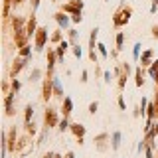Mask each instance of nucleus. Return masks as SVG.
Returning a JSON list of instances; mask_svg holds the SVG:
<instances>
[{
	"instance_id": "obj_1",
	"label": "nucleus",
	"mask_w": 158,
	"mask_h": 158,
	"mask_svg": "<svg viewBox=\"0 0 158 158\" xmlns=\"http://www.w3.org/2000/svg\"><path fill=\"white\" fill-rule=\"evenodd\" d=\"M46 40H48V30H46V28H40L38 32H36V49H38V52H42V49H43Z\"/></svg>"
},
{
	"instance_id": "obj_2",
	"label": "nucleus",
	"mask_w": 158,
	"mask_h": 158,
	"mask_svg": "<svg viewBox=\"0 0 158 158\" xmlns=\"http://www.w3.org/2000/svg\"><path fill=\"white\" fill-rule=\"evenodd\" d=\"M129 20H130V8H127V10L117 12L115 18H113V22H115V26H121V24H127Z\"/></svg>"
},
{
	"instance_id": "obj_3",
	"label": "nucleus",
	"mask_w": 158,
	"mask_h": 158,
	"mask_svg": "<svg viewBox=\"0 0 158 158\" xmlns=\"http://www.w3.org/2000/svg\"><path fill=\"white\" fill-rule=\"evenodd\" d=\"M58 125V113L53 109H48V113H46V127H55Z\"/></svg>"
},
{
	"instance_id": "obj_4",
	"label": "nucleus",
	"mask_w": 158,
	"mask_h": 158,
	"mask_svg": "<svg viewBox=\"0 0 158 158\" xmlns=\"http://www.w3.org/2000/svg\"><path fill=\"white\" fill-rule=\"evenodd\" d=\"M52 93H53V79H46L43 81V99L46 101L52 99Z\"/></svg>"
},
{
	"instance_id": "obj_5",
	"label": "nucleus",
	"mask_w": 158,
	"mask_h": 158,
	"mask_svg": "<svg viewBox=\"0 0 158 158\" xmlns=\"http://www.w3.org/2000/svg\"><path fill=\"white\" fill-rule=\"evenodd\" d=\"M73 111V103L69 97H63V117H69Z\"/></svg>"
},
{
	"instance_id": "obj_6",
	"label": "nucleus",
	"mask_w": 158,
	"mask_h": 158,
	"mask_svg": "<svg viewBox=\"0 0 158 158\" xmlns=\"http://www.w3.org/2000/svg\"><path fill=\"white\" fill-rule=\"evenodd\" d=\"M69 129H71V133L75 134L77 139H83V134H85V127L83 125H71Z\"/></svg>"
},
{
	"instance_id": "obj_7",
	"label": "nucleus",
	"mask_w": 158,
	"mask_h": 158,
	"mask_svg": "<svg viewBox=\"0 0 158 158\" xmlns=\"http://www.w3.org/2000/svg\"><path fill=\"white\" fill-rule=\"evenodd\" d=\"M55 20H58V24L61 26V28H67V26H69V18H67V14H63V12L55 14Z\"/></svg>"
},
{
	"instance_id": "obj_8",
	"label": "nucleus",
	"mask_w": 158,
	"mask_h": 158,
	"mask_svg": "<svg viewBox=\"0 0 158 158\" xmlns=\"http://www.w3.org/2000/svg\"><path fill=\"white\" fill-rule=\"evenodd\" d=\"M30 61V58H24V59H18V61L14 63V67H12V75H16V73L20 71V69H22V67L26 65V63Z\"/></svg>"
},
{
	"instance_id": "obj_9",
	"label": "nucleus",
	"mask_w": 158,
	"mask_h": 158,
	"mask_svg": "<svg viewBox=\"0 0 158 158\" xmlns=\"http://www.w3.org/2000/svg\"><path fill=\"white\" fill-rule=\"evenodd\" d=\"M36 32H38V30H36V18H32V20H30V24H28V32H26V36L32 38V36H36Z\"/></svg>"
},
{
	"instance_id": "obj_10",
	"label": "nucleus",
	"mask_w": 158,
	"mask_h": 158,
	"mask_svg": "<svg viewBox=\"0 0 158 158\" xmlns=\"http://www.w3.org/2000/svg\"><path fill=\"white\" fill-rule=\"evenodd\" d=\"M121 139H123V134L117 130V133H113V150H117L121 146Z\"/></svg>"
},
{
	"instance_id": "obj_11",
	"label": "nucleus",
	"mask_w": 158,
	"mask_h": 158,
	"mask_svg": "<svg viewBox=\"0 0 158 158\" xmlns=\"http://www.w3.org/2000/svg\"><path fill=\"white\" fill-rule=\"evenodd\" d=\"M150 63H152V52L146 49V52L142 53V65H150Z\"/></svg>"
},
{
	"instance_id": "obj_12",
	"label": "nucleus",
	"mask_w": 158,
	"mask_h": 158,
	"mask_svg": "<svg viewBox=\"0 0 158 158\" xmlns=\"http://www.w3.org/2000/svg\"><path fill=\"white\" fill-rule=\"evenodd\" d=\"M67 46H69V43H67V42H61V43H59V46H58V52H55V53H58V58H59V59H63V53H65Z\"/></svg>"
},
{
	"instance_id": "obj_13",
	"label": "nucleus",
	"mask_w": 158,
	"mask_h": 158,
	"mask_svg": "<svg viewBox=\"0 0 158 158\" xmlns=\"http://www.w3.org/2000/svg\"><path fill=\"white\" fill-rule=\"evenodd\" d=\"M53 91H55V95H63V89H61V85H59L58 77H53Z\"/></svg>"
},
{
	"instance_id": "obj_14",
	"label": "nucleus",
	"mask_w": 158,
	"mask_h": 158,
	"mask_svg": "<svg viewBox=\"0 0 158 158\" xmlns=\"http://www.w3.org/2000/svg\"><path fill=\"white\" fill-rule=\"evenodd\" d=\"M142 83H144V77H142V69H136V87H142Z\"/></svg>"
},
{
	"instance_id": "obj_15",
	"label": "nucleus",
	"mask_w": 158,
	"mask_h": 158,
	"mask_svg": "<svg viewBox=\"0 0 158 158\" xmlns=\"http://www.w3.org/2000/svg\"><path fill=\"white\" fill-rule=\"evenodd\" d=\"M55 55H58V53L49 52V63H48V71H52V69H53V65H55Z\"/></svg>"
},
{
	"instance_id": "obj_16",
	"label": "nucleus",
	"mask_w": 158,
	"mask_h": 158,
	"mask_svg": "<svg viewBox=\"0 0 158 158\" xmlns=\"http://www.w3.org/2000/svg\"><path fill=\"white\" fill-rule=\"evenodd\" d=\"M154 117H156V105H148V121H152Z\"/></svg>"
},
{
	"instance_id": "obj_17",
	"label": "nucleus",
	"mask_w": 158,
	"mask_h": 158,
	"mask_svg": "<svg viewBox=\"0 0 158 158\" xmlns=\"http://www.w3.org/2000/svg\"><path fill=\"white\" fill-rule=\"evenodd\" d=\"M69 127H71V125L67 123V117H63V121H61V123H59V130H61V133H65V130L69 129Z\"/></svg>"
},
{
	"instance_id": "obj_18",
	"label": "nucleus",
	"mask_w": 158,
	"mask_h": 158,
	"mask_svg": "<svg viewBox=\"0 0 158 158\" xmlns=\"http://www.w3.org/2000/svg\"><path fill=\"white\" fill-rule=\"evenodd\" d=\"M123 40H125V36H123V32L117 34V49H123Z\"/></svg>"
},
{
	"instance_id": "obj_19",
	"label": "nucleus",
	"mask_w": 158,
	"mask_h": 158,
	"mask_svg": "<svg viewBox=\"0 0 158 158\" xmlns=\"http://www.w3.org/2000/svg\"><path fill=\"white\" fill-rule=\"evenodd\" d=\"M32 115H34V107H32V105H28V107H26V123H30Z\"/></svg>"
},
{
	"instance_id": "obj_20",
	"label": "nucleus",
	"mask_w": 158,
	"mask_h": 158,
	"mask_svg": "<svg viewBox=\"0 0 158 158\" xmlns=\"http://www.w3.org/2000/svg\"><path fill=\"white\" fill-rule=\"evenodd\" d=\"M139 55H140V43H134V48H133V58L139 59Z\"/></svg>"
},
{
	"instance_id": "obj_21",
	"label": "nucleus",
	"mask_w": 158,
	"mask_h": 158,
	"mask_svg": "<svg viewBox=\"0 0 158 158\" xmlns=\"http://www.w3.org/2000/svg\"><path fill=\"white\" fill-rule=\"evenodd\" d=\"M20 55H22V58H30V46L20 48Z\"/></svg>"
},
{
	"instance_id": "obj_22",
	"label": "nucleus",
	"mask_w": 158,
	"mask_h": 158,
	"mask_svg": "<svg viewBox=\"0 0 158 158\" xmlns=\"http://www.w3.org/2000/svg\"><path fill=\"white\" fill-rule=\"evenodd\" d=\"M42 75V71H40V69H34L32 71V75H30V79H32V81H38V77Z\"/></svg>"
},
{
	"instance_id": "obj_23",
	"label": "nucleus",
	"mask_w": 158,
	"mask_h": 158,
	"mask_svg": "<svg viewBox=\"0 0 158 158\" xmlns=\"http://www.w3.org/2000/svg\"><path fill=\"white\" fill-rule=\"evenodd\" d=\"M97 109H99V103H97V101H95V103H91V105H89V113H93V115H95V113H97Z\"/></svg>"
},
{
	"instance_id": "obj_24",
	"label": "nucleus",
	"mask_w": 158,
	"mask_h": 158,
	"mask_svg": "<svg viewBox=\"0 0 158 158\" xmlns=\"http://www.w3.org/2000/svg\"><path fill=\"white\" fill-rule=\"evenodd\" d=\"M97 48H99L101 55H103V58H107V48H105V46H103V43H99V46H97Z\"/></svg>"
},
{
	"instance_id": "obj_25",
	"label": "nucleus",
	"mask_w": 158,
	"mask_h": 158,
	"mask_svg": "<svg viewBox=\"0 0 158 158\" xmlns=\"http://www.w3.org/2000/svg\"><path fill=\"white\" fill-rule=\"evenodd\" d=\"M73 53H75V58H81V48L79 46H73Z\"/></svg>"
},
{
	"instance_id": "obj_26",
	"label": "nucleus",
	"mask_w": 158,
	"mask_h": 158,
	"mask_svg": "<svg viewBox=\"0 0 158 158\" xmlns=\"http://www.w3.org/2000/svg\"><path fill=\"white\" fill-rule=\"evenodd\" d=\"M71 20H73V22H81V12H77V14H73V16H71Z\"/></svg>"
},
{
	"instance_id": "obj_27",
	"label": "nucleus",
	"mask_w": 158,
	"mask_h": 158,
	"mask_svg": "<svg viewBox=\"0 0 158 158\" xmlns=\"http://www.w3.org/2000/svg\"><path fill=\"white\" fill-rule=\"evenodd\" d=\"M52 40H53V42H59V40H61V32H55L52 36Z\"/></svg>"
},
{
	"instance_id": "obj_28",
	"label": "nucleus",
	"mask_w": 158,
	"mask_h": 158,
	"mask_svg": "<svg viewBox=\"0 0 158 158\" xmlns=\"http://www.w3.org/2000/svg\"><path fill=\"white\" fill-rule=\"evenodd\" d=\"M12 89L18 91V89H20V81H16V79H14V81H12Z\"/></svg>"
},
{
	"instance_id": "obj_29",
	"label": "nucleus",
	"mask_w": 158,
	"mask_h": 158,
	"mask_svg": "<svg viewBox=\"0 0 158 158\" xmlns=\"http://www.w3.org/2000/svg\"><path fill=\"white\" fill-rule=\"evenodd\" d=\"M119 107H121V109H125V99H123V97H119Z\"/></svg>"
},
{
	"instance_id": "obj_30",
	"label": "nucleus",
	"mask_w": 158,
	"mask_h": 158,
	"mask_svg": "<svg viewBox=\"0 0 158 158\" xmlns=\"http://www.w3.org/2000/svg\"><path fill=\"white\" fill-rule=\"evenodd\" d=\"M105 81L111 83V71H105Z\"/></svg>"
},
{
	"instance_id": "obj_31",
	"label": "nucleus",
	"mask_w": 158,
	"mask_h": 158,
	"mask_svg": "<svg viewBox=\"0 0 158 158\" xmlns=\"http://www.w3.org/2000/svg\"><path fill=\"white\" fill-rule=\"evenodd\" d=\"M55 156H58V154H53V152H48V154H46L43 158H55Z\"/></svg>"
},
{
	"instance_id": "obj_32",
	"label": "nucleus",
	"mask_w": 158,
	"mask_h": 158,
	"mask_svg": "<svg viewBox=\"0 0 158 158\" xmlns=\"http://www.w3.org/2000/svg\"><path fill=\"white\" fill-rule=\"evenodd\" d=\"M81 81H83V83L87 81V71H83V73H81Z\"/></svg>"
},
{
	"instance_id": "obj_33",
	"label": "nucleus",
	"mask_w": 158,
	"mask_h": 158,
	"mask_svg": "<svg viewBox=\"0 0 158 158\" xmlns=\"http://www.w3.org/2000/svg\"><path fill=\"white\" fill-rule=\"evenodd\" d=\"M146 158H152V150L150 148H146Z\"/></svg>"
},
{
	"instance_id": "obj_34",
	"label": "nucleus",
	"mask_w": 158,
	"mask_h": 158,
	"mask_svg": "<svg viewBox=\"0 0 158 158\" xmlns=\"http://www.w3.org/2000/svg\"><path fill=\"white\" fill-rule=\"evenodd\" d=\"M152 34H154V38H158V26H154V30H152Z\"/></svg>"
},
{
	"instance_id": "obj_35",
	"label": "nucleus",
	"mask_w": 158,
	"mask_h": 158,
	"mask_svg": "<svg viewBox=\"0 0 158 158\" xmlns=\"http://www.w3.org/2000/svg\"><path fill=\"white\" fill-rule=\"evenodd\" d=\"M38 2H40V0H34V4H32V8H34V10L38 8Z\"/></svg>"
},
{
	"instance_id": "obj_36",
	"label": "nucleus",
	"mask_w": 158,
	"mask_h": 158,
	"mask_svg": "<svg viewBox=\"0 0 158 158\" xmlns=\"http://www.w3.org/2000/svg\"><path fill=\"white\" fill-rule=\"evenodd\" d=\"M65 158H75V156H73V152H69V154H67Z\"/></svg>"
},
{
	"instance_id": "obj_37",
	"label": "nucleus",
	"mask_w": 158,
	"mask_h": 158,
	"mask_svg": "<svg viewBox=\"0 0 158 158\" xmlns=\"http://www.w3.org/2000/svg\"><path fill=\"white\" fill-rule=\"evenodd\" d=\"M154 6H156V8H158V0H154Z\"/></svg>"
},
{
	"instance_id": "obj_38",
	"label": "nucleus",
	"mask_w": 158,
	"mask_h": 158,
	"mask_svg": "<svg viewBox=\"0 0 158 158\" xmlns=\"http://www.w3.org/2000/svg\"><path fill=\"white\" fill-rule=\"evenodd\" d=\"M156 101H158V93H156Z\"/></svg>"
}]
</instances>
